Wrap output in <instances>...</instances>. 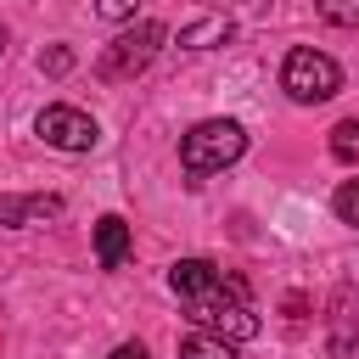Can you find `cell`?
<instances>
[{
    "label": "cell",
    "mask_w": 359,
    "mask_h": 359,
    "mask_svg": "<svg viewBox=\"0 0 359 359\" xmlns=\"http://www.w3.org/2000/svg\"><path fill=\"white\" fill-rule=\"evenodd\" d=\"M168 286L185 303V314L196 320V331H213V337H230V342L258 337V309H252V292H247L241 275H224L208 258H180L168 269Z\"/></svg>",
    "instance_id": "obj_1"
},
{
    "label": "cell",
    "mask_w": 359,
    "mask_h": 359,
    "mask_svg": "<svg viewBox=\"0 0 359 359\" xmlns=\"http://www.w3.org/2000/svg\"><path fill=\"white\" fill-rule=\"evenodd\" d=\"M241 151H247V129H241L236 118H202V123H191V129L180 135V163H185V174H219V168H230Z\"/></svg>",
    "instance_id": "obj_2"
},
{
    "label": "cell",
    "mask_w": 359,
    "mask_h": 359,
    "mask_svg": "<svg viewBox=\"0 0 359 359\" xmlns=\"http://www.w3.org/2000/svg\"><path fill=\"white\" fill-rule=\"evenodd\" d=\"M163 39H168V28L151 22V17H140L135 28H123V34L95 56V79H101V84H129L135 73L151 67V56L163 50Z\"/></svg>",
    "instance_id": "obj_3"
},
{
    "label": "cell",
    "mask_w": 359,
    "mask_h": 359,
    "mask_svg": "<svg viewBox=\"0 0 359 359\" xmlns=\"http://www.w3.org/2000/svg\"><path fill=\"white\" fill-rule=\"evenodd\" d=\"M280 90H286L297 107L331 101V95L342 90V67H337L325 50H314V45H297V50H286V62H280Z\"/></svg>",
    "instance_id": "obj_4"
},
{
    "label": "cell",
    "mask_w": 359,
    "mask_h": 359,
    "mask_svg": "<svg viewBox=\"0 0 359 359\" xmlns=\"http://www.w3.org/2000/svg\"><path fill=\"white\" fill-rule=\"evenodd\" d=\"M34 129H39V140L56 146V151H90V146L101 140L95 118L79 112V107H45V112L34 118Z\"/></svg>",
    "instance_id": "obj_5"
},
{
    "label": "cell",
    "mask_w": 359,
    "mask_h": 359,
    "mask_svg": "<svg viewBox=\"0 0 359 359\" xmlns=\"http://www.w3.org/2000/svg\"><path fill=\"white\" fill-rule=\"evenodd\" d=\"M62 196H0V224H11V230H22V224H45V219H62Z\"/></svg>",
    "instance_id": "obj_6"
},
{
    "label": "cell",
    "mask_w": 359,
    "mask_h": 359,
    "mask_svg": "<svg viewBox=\"0 0 359 359\" xmlns=\"http://www.w3.org/2000/svg\"><path fill=\"white\" fill-rule=\"evenodd\" d=\"M95 258H101V269H118V264L129 258V224H123L118 213L95 219Z\"/></svg>",
    "instance_id": "obj_7"
},
{
    "label": "cell",
    "mask_w": 359,
    "mask_h": 359,
    "mask_svg": "<svg viewBox=\"0 0 359 359\" xmlns=\"http://www.w3.org/2000/svg\"><path fill=\"white\" fill-rule=\"evenodd\" d=\"M230 34H236L230 17H196V22L180 28V45H185V50H213V45H224Z\"/></svg>",
    "instance_id": "obj_8"
},
{
    "label": "cell",
    "mask_w": 359,
    "mask_h": 359,
    "mask_svg": "<svg viewBox=\"0 0 359 359\" xmlns=\"http://www.w3.org/2000/svg\"><path fill=\"white\" fill-rule=\"evenodd\" d=\"M180 359H236L230 337H213V331H191L180 342Z\"/></svg>",
    "instance_id": "obj_9"
},
{
    "label": "cell",
    "mask_w": 359,
    "mask_h": 359,
    "mask_svg": "<svg viewBox=\"0 0 359 359\" xmlns=\"http://www.w3.org/2000/svg\"><path fill=\"white\" fill-rule=\"evenodd\" d=\"M331 213H337L342 224H353V230H359V180H342V185L331 191Z\"/></svg>",
    "instance_id": "obj_10"
},
{
    "label": "cell",
    "mask_w": 359,
    "mask_h": 359,
    "mask_svg": "<svg viewBox=\"0 0 359 359\" xmlns=\"http://www.w3.org/2000/svg\"><path fill=\"white\" fill-rule=\"evenodd\" d=\"M331 28H359V0H314Z\"/></svg>",
    "instance_id": "obj_11"
},
{
    "label": "cell",
    "mask_w": 359,
    "mask_h": 359,
    "mask_svg": "<svg viewBox=\"0 0 359 359\" xmlns=\"http://www.w3.org/2000/svg\"><path fill=\"white\" fill-rule=\"evenodd\" d=\"M331 151H337L342 163H353V157H359V118H348V123H337V129H331Z\"/></svg>",
    "instance_id": "obj_12"
},
{
    "label": "cell",
    "mask_w": 359,
    "mask_h": 359,
    "mask_svg": "<svg viewBox=\"0 0 359 359\" xmlns=\"http://www.w3.org/2000/svg\"><path fill=\"white\" fill-rule=\"evenodd\" d=\"M135 6H140V0H95V17H107V22H129Z\"/></svg>",
    "instance_id": "obj_13"
},
{
    "label": "cell",
    "mask_w": 359,
    "mask_h": 359,
    "mask_svg": "<svg viewBox=\"0 0 359 359\" xmlns=\"http://www.w3.org/2000/svg\"><path fill=\"white\" fill-rule=\"evenodd\" d=\"M39 67H45V73H67V67H73V50H62V45H56V50H45V56H39Z\"/></svg>",
    "instance_id": "obj_14"
},
{
    "label": "cell",
    "mask_w": 359,
    "mask_h": 359,
    "mask_svg": "<svg viewBox=\"0 0 359 359\" xmlns=\"http://www.w3.org/2000/svg\"><path fill=\"white\" fill-rule=\"evenodd\" d=\"M107 359H151V353H146V348H140V342H118V348H112V353H107Z\"/></svg>",
    "instance_id": "obj_15"
},
{
    "label": "cell",
    "mask_w": 359,
    "mask_h": 359,
    "mask_svg": "<svg viewBox=\"0 0 359 359\" xmlns=\"http://www.w3.org/2000/svg\"><path fill=\"white\" fill-rule=\"evenodd\" d=\"M0 50H6V28H0Z\"/></svg>",
    "instance_id": "obj_16"
}]
</instances>
